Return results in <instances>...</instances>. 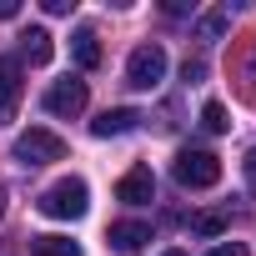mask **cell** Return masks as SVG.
I'll return each mask as SVG.
<instances>
[{
    "label": "cell",
    "mask_w": 256,
    "mask_h": 256,
    "mask_svg": "<svg viewBox=\"0 0 256 256\" xmlns=\"http://www.w3.org/2000/svg\"><path fill=\"white\" fill-rule=\"evenodd\" d=\"M36 206H40V216H50V221H80V216L90 211V191H86L80 176H66V181L46 186Z\"/></svg>",
    "instance_id": "obj_1"
},
{
    "label": "cell",
    "mask_w": 256,
    "mask_h": 256,
    "mask_svg": "<svg viewBox=\"0 0 256 256\" xmlns=\"http://www.w3.org/2000/svg\"><path fill=\"white\" fill-rule=\"evenodd\" d=\"M171 176H176L181 186H191V191H206V186L221 181V161H216L211 151H201V146H181L176 161H171Z\"/></svg>",
    "instance_id": "obj_2"
},
{
    "label": "cell",
    "mask_w": 256,
    "mask_h": 256,
    "mask_svg": "<svg viewBox=\"0 0 256 256\" xmlns=\"http://www.w3.org/2000/svg\"><path fill=\"white\" fill-rule=\"evenodd\" d=\"M166 80V50L151 40V46H136L131 60H126V86L131 90H156Z\"/></svg>",
    "instance_id": "obj_3"
},
{
    "label": "cell",
    "mask_w": 256,
    "mask_h": 256,
    "mask_svg": "<svg viewBox=\"0 0 256 256\" xmlns=\"http://www.w3.org/2000/svg\"><path fill=\"white\" fill-rule=\"evenodd\" d=\"M16 161H20V166H50V161H66V141H60L56 131L30 126V131L16 136Z\"/></svg>",
    "instance_id": "obj_4"
},
{
    "label": "cell",
    "mask_w": 256,
    "mask_h": 256,
    "mask_svg": "<svg viewBox=\"0 0 256 256\" xmlns=\"http://www.w3.org/2000/svg\"><path fill=\"white\" fill-rule=\"evenodd\" d=\"M86 100H90V86H86V80H76V76H66V80H56V86L46 90V110H50V116H66V120H70V116H80V110H86Z\"/></svg>",
    "instance_id": "obj_5"
},
{
    "label": "cell",
    "mask_w": 256,
    "mask_h": 256,
    "mask_svg": "<svg viewBox=\"0 0 256 256\" xmlns=\"http://www.w3.org/2000/svg\"><path fill=\"white\" fill-rule=\"evenodd\" d=\"M146 116L136 110V106H116V110H100L96 120H90V136H100V141H110V136H126V131H136Z\"/></svg>",
    "instance_id": "obj_6"
},
{
    "label": "cell",
    "mask_w": 256,
    "mask_h": 256,
    "mask_svg": "<svg viewBox=\"0 0 256 256\" xmlns=\"http://www.w3.org/2000/svg\"><path fill=\"white\" fill-rule=\"evenodd\" d=\"M156 196V176H151V166H131L120 176V186H116V201H126V206H146Z\"/></svg>",
    "instance_id": "obj_7"
},
{
    "label": "cell",
    "mask_w": 256,
    "mask_h": 256,
    "mask_svg": "<svg viewBox=\"0 0 256 256\" xmlns=\"http://www.w3.org/2000/svg\"><path fill=\"white\" fill-rule=\"evenodd\" d=\"M20 60L16 56H0V120H10L16 106H20Z\"/></svg>",
    "instance_id": "obj_8"
},
{
    "label": "cell",
    "mask_w": 256,
    "mask_h": 256,
    "mask_svg": "<svg viewBox=\"0 0 256 256\" xmlns=\"http://www.w3.org/2000/svg\"><path fill=\"white\" fill-rule=\"evenodd\" d=\"M146 241H151V226L146 221H116L110 226V251H120V256H141Z\"/></svg>",
    "instance_id": "obj_9"
},
{
    "label": "cell",
    "mask_w": 256,
    "mask_h": 256,
    "mask_svg": "<svg viewBox=\"0 0 256 256\" xmlns=\"http://www.w3.org/2000/svg\"><path fill=\"white\" fill-rule=\"evenodd\" d=\"M20 56H26L30 66H46V60L56 56V46H50V30H40V26H30V30L20 36Z\"/></svg>",
    "instance_id": "obj_10"
},
{
    "label": "cell",
    "mask_w": 256,
    "mask_h": 256,
    "mask_svg": "<svg viewBox=\"0 0 256 256\" xmlns=\"http://www.w3.org/2000/svg\"><path fill=\"white\" fill-rule=\"evenodd\" d=\"M70 56H76V66H80V70H96V66H100V40H96V30H86V26H80V30L70 36Z\"/></svg>",
    "instance_id": "obj_11"
},
{
    "label": "cell",
    "mask_w": 256,
    "mask_h": 256,
    "mask_svg": "<svg viewBox=\"0 0 256 256\" xmlns=\"http://www.w3.org/2000/svg\"><path fill=\"white\" fill-rule=\"evenodd\" d=\"M226 26H231V10H226V6H216V10H206V16L196 20V40H206V46H211V40H221V36H226Z\"/></svg>",
    "instance_id": "obj_12"
},
{
    "label": "cell",
    "mask_w": 256,
    "mask_h": 256,
    "mask_svg": "<svg viewBox=\"0 0 256 256\" xmlns=\"http://www.w3.org/2000/svg\"><path fill=\"white\" fill-rule=\"evenodd\" d=\"M30 251L36 256H86L70 236H30Z\"/></svg>",
    "instance_id": "obj_13"
},
{
    "label": "cell",
    "mask_w": 256,
    "mask_h": 256,
    "mask_svg": "<svg viewBox=\"0 0 256 256\" xmlns=\"http://www.w3.org/2000/svg\"><path fill=\"white\" fill-rule=\"evenodd\" d=\"M226 226H231V216H226V211H201V216L191 221V231H196V236H221Z\"/></svg>",
    "instance_id": "obj_14"
},
{
    "label": "cell",
    "mask_w": 256,
    "mask_h": 256,
    "mask_svg": "<svg viewBox=\"0 0 256 256\" xmlns=\"http://www.w3.org/2000/svg\"><path fill=\"white\" fill-rule=\"evenodd\" d=\"M201 126H206L211 136L231 131V120H226V106H221V100H206V106H201Z\"/></svg>",
    "instance_id": "obj_15"
},
{
    "label": "cell",
    "mask_w": 256,
    "mask_h": 256,
    "mask_svg": "<svg viewBox=\"0 0 256 256\" xmlns=\"http://www.w3.org/2000/svg\"><path fill=\"white\" fill-rule=\"evenodd\" d=\"M181 76H186L191 86H196V80H206V60H191V56H186V66H181Z\"/></svg>",
    "instance_id": "obj_16"
},
{
    "label": "cell",
    "mask_w": 256,
    "mask_h": 256,
    "mask_svg": "<svg viewBox=\"0 0 256 256\" xmlns=\"http://www.w3.org/2000/svg\"><path fill=\"white\" fill-rule=\"evenodd\" d=\"M206 256H251V251H246L241 241H221V246H211Z\"/></svg>",
    "instance_id": "obj_17"
},
{
    "label": "cell",
    "mask_w": 256,
    "mask_h": 256,
    "mask_svg": "<svg viewBox=\"0 0 256 256\" xmlns=\"http://www.w3.org/2000/svg\"><path fill=\"white\" fill-rule=\"evenodd\" d=\"M241 171H246V191L256 196V146L246 151V161H241Z\"/></svg>",
    "instance_id": "obj_18"
},
{
    "label": "cell",
    "mask_w": 256,
    "mask_h": 256,
    "mask_svg": "<svg viewBox=\"0 0 256 256\" xmlns=\"http://www.w3.org/2000/svg\"><path fill=\"white\" fill-rule=\"evenodd\" d=\"M40 6H46L50 16H70V10H76V0H40Z\"/></svg>",
    "instance_id": "obj_19"
},
{
    "label": "cell",
    "mask_w": 256,
    "mask_h": 256,
    "mask_svg": "<svg viewBox=\"0 0 256 256\" xmlns=\"http://www.w3.org/2000/svg\"><path fill=\"white\" fill-rule=\"evenodd\" d=\"M20 16V0H0V20H16Z\"/></svg>",
    "instance_id": "obj_20"
},
{
    "label": "cell",
    "mask_w": 256,
    "mask_h": 256,
    "mask_svg": "<svg viewBox=\"0 0 256 256\" xmlns=\"http://www.w3.org/2000/svg\"><path fill=\"white\" fill-rule=\"evenodd\" d=\"M246 76H251V80H256V50H251V60H246Z\"/></svg>",
    "instance_id": "obj_21"
},
{
    "label": "cell",
    "mask_w": 256,
    "mask_h": 256,
    "mask_svg": "<svg viewBox=\"0 0 256 256\" xmlns=\"http://www.w3.org/2000/svg\"><path fill=\"white\" fill-rule=\"evenodd\" d=\"M0 216H6V191H0Z\"/></svg>",
    "instance_id": "obj_22"
},
{
    "label": "cell",
    "mask_w": 256,
    "mask_h": 256,
    "mask_svg": "<svg viewBox=\"0 0 256 256\" xmlns=\"http://www.w3.org/2000/svg\"><path fill=\"white\" fill-rule=\"evenodd\" d=\"M166 256H186V251H166Z\"/></svg>",
    "instance_id": "obj_23"
}]
</instances>
